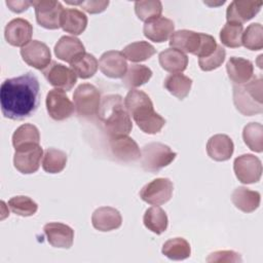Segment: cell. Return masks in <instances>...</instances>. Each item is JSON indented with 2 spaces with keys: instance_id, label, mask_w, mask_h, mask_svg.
I'll return each mask as SVG.
<instances>
[{
  "instance_id": "1",
  "label": "cell",
  "mask_w": 263,
  "mask_h": 263,
  "mask_svg": "<svg viewBox=\"0 0 263 263\" xmlns=\"http://www.w3.org/2000/svg\"><path fill=\"white\" fill-rule=\"evenodd\" d=\"M39 81L32 72L6 79L0 87V105L4 117L23 120L30 117L39 105Z\"/></svg>"
},
{
  "instance_id": "2",
  "label": "cell",
  "mask_w": 263,
  "mask_h": 263,
  "mask_svg": "<svg viewBox=\"0 0 263 263\" xmlns=\"http://www.w3.org/2000/svg\"><path fill=\"white\" fill-rule=\"evenodd\" d=\"M124 105L134 121L145 134H157L164 126L165 119L154 111L153 103L146 92L130 89L124 98Z\"/></svg>"
},
{
  "instance_id": "3",
  "label": "cell",
  "mask_w": 263,
  "mask_h": 263,
  "mask_svg": "<svg viewBox=\"0 0 263 263\" xmlns=\"http://www.w3.org/2000/svg\"><path fill=\"white\" fill-rule=\"evenodd\" d=\"M98 117L110 137L128 135L132 132L130 115L119 95H108L102 99Z\"/></svg>"
},
{
  "instance_id": "4",
  "label": "cell",
  "mask_w": 263,
  "mask_h": 263,
  "mask_svg": "<svg viewBox=\"0 0 263 263\" xmlns=\"http://www.w3.org/2000/svg\"><path fill=\"white\" fill-rule=\"evenodd\" d=\"M262 78L255 77L249 82L233 86V103L235 108L246 116L262 113Z\"/></svg>"
},
{
  "instance_id": "5",
  "label": "cell",
  "mask_w": 263,
  "mask_h": 263,
  "mask_svg": "<svg viewBox=\"0 0 263 263\" xmlns=\"http://www.w3.org/2000/svg\"><path fill=\"white\" fill-rule=\"evenodd\" d=\"M177 153L167 145L159 142L146 144L141 151V163L146 172L157 173L162 167L171 164Z\"/></svg>"
},
{
  "instance_id": "6",
  "label": "cell",
  "mask_w": 263,
  "mask_h": 263,
  "mask_svg": "<svg viewBox=\"0 0 263 263\" xmlns=\"http://www.w3.org/2000/svg\"><path fill=\"white\" fill-rule=\"evenodd\" d=\"M73 103L79 116L91 117L99 112L101 95L99 89L90 83H82L73 93Z\"/></svg>"
},
{
  "instance_id": "7",
  "label": "cell",
  "mask_w": 263,
  "mask_h": 263,
  "mask_svg": "<svg viewBox=\"0 0 263 263\" xmlns=\"http://www.w3.org/2000/svg\"><path fill=\"white\" fill-rule=\"evenodd\" d=\"M32 5L35 8L36 21L41 27L49 30L61 27V16L65 8L60 1L37 0L32 1Z\"/></svg>"
},
{
  "instance_id": "8",
  "label": "cell",
  "mask_w": 263,
  "mask_h": 263,
  "mask_svg": "<svg viewBox=\"0 0 263 263\" xmlns=\"http://www.w3.org/2000/svg\"><path fill=\"white\" fill-rule=\"evenodd\" d=\"M174 185L167 178H157L146 184L140 191V197L152 205L167 202L173 195Z\"/></svg>"
},
{
  "instance_id": "9",
  "label": "cell",
  "mask_w": 263,
  "mask_h": 263,
  "mask_svg": "<svg viewBox=\"0 0 263 263\" xmlns=\"http://www.w3.org/2000/svg\"><path fill=\"white\" fill-rule=\"evenodd\" d=\"M46 110L48 115L57 121L65 120L71 117L74 113L75 107L65 90L53 88L46 95Z\"/></svg>"
},
{
  "instance_id": "10",
  "label": "cell",
  "mask_w": 263,
  "mask_h": 263,
  "mask_svg": "<svg viewBox=\"0 0 263 263\" xmlns=\"http://www.w3.org/2000/svg\"><path fill=\"white\" fill-rule=\"evenodd\" d=\"M233 170L236 178L243 184L257 183L261 179V160L253 154H242L234 159Z\"/></svg>"
},
{
  "instance_id": "11",
  "label": "cell",
  "mask_w": 263,
  "mask_h": 263,
  "mask_svg": "<svg viewBox=\"0 0 263 263\" xmlns=\"http://www.w3.org/2000/svg\"><path fill=\"white\" fill-rule=\"evenodd\" d=\"M42 156L43 150L39 144L16 149L13 155L14 167L22 174H33L38 171Z\"/></svg>"
},
{
  "instance_id": "12",
  "label": "cell",
  "mask_w": 263,
  "mask_h": 263,
  "mask_svg": "<svg viewBox=\"0 0 263 263\" xmlns=\"http://www.w3.org/2000/svg\"><path fill=\"white\" fill-rule=\"evenodd\" d=\"M21 55L29 66L41 71L46 69L51 61L49 47L39 40H31L22 47Z\"/></svg>"
},
{
  "instance_id": "13",
  "label": "cell",
  "mask_w": 263,
  "mask_h": 263,
  "mask_svg": "<svg viewBox=\"0 0 263 263\" xmlns=\"http://www.w3.org/2000/svg\"><path fill=\"white\" fill-rule=\"evenodd\" d=\"M42 72L48 83L59 89L69 91L77 82V75L75 72L71 68L57 62H52L51 65Z\"/></svg>"
},
{
  "instance_id": "14",
  "label": "cell",
  "mask_w": 263,
  "mask_h": 263,
  "mask_svg": "<svg viewBox=\"0 0 263 263\" xmlns=\"http://www.w3.org/2000/svg\"><path fill=\"white\" fill-rule=\"evenodd\" d=\"M261 0H233L227 7V23L240 24L253 18L261 9Z\"/></svg>"
},
{
  "instance_id": "15",
  "label": "cell",
  "mask_w": 263,
  "mask_h": 263,
  "mask_svg": "<svg viewBox=\"0 0 263 263\" xmlns=\"http://www.w3.org/2000/svg\"><path fill=\"white\" fill-rule=\"evenodd\" d=\"M109 147L113 156L118 160L132 162L141 158V150L137 142L127 135L110 137Z\"/></svg>"
},
{
  "instance_id": "16",
  "label": "cell",
  "mask_w": 263,
  "mask_h": 263,
  "mask_svg": "<svg viewBox=\"0 0 263 263\" xmlns=\"http://www.w3.org/2000/svg\"><path fill=\"white\" fill-rule=\"evenodd\" d=\"M33 27L25 18L16 17L11 20L4 29V37L12 46L24 47L31 41Z\"/></svg>"
},
{
  "instance_id": "17",
  "label": "cell",
  "mask_w": 263,
  "mask_h": 263,
  "mask_svg": "<svg viewBox=\"0 0 263 263\" xmlns=\"http://www.w3.org/2000/svg\"><path fill=\"white\" fill-rule=\"evenodd\" d=\"M99 68L107 77L121 78L127 71V62L122 51L108 50L101 55Z\"/></svg>"
},
{
  "instance_id": "18",
  "label": "cell",
  "mask_w": 263,
  "mask_h": 263,
  "mask_svg": "<svg viewBox=\"0 0 263 263\" xmlns=\"http://www.w3.org/2000/svg\"><path fill=\"white\" fill-rule=\"evenodd\" d=\"M43 231L47 241L54 248L69 249L73 245L74 230L66 224L50 222L44 225Z\"/></svg>"
},
{
  "instance_id": "19",
  "label": "cell",
  "mask_w": 263,
  "mask_h": 263,
  "mask_svg": "<svg viewBox=\"0 0 263 263\" xmlns=\"http://www.w3.org/2000/svg\"><path fill=\"white\" fill-rule=\"evenodd\" d=\"M174 30V22L164 16H159L157 18L146 22L143 27V33L145 37L157 43L166 41L175 32Z\"/></svg>"
},
{
  "instance_id": "20",
  "label": "cell",
  "mask_w": 263,
  "mask_h": 263,
  "mask_svg": "<svg viewBox=\"0 0 263 263\" xmlns=\"http://www.w3.org/2000/svg\"><path fill=\"white\" fill-rule=\"evenodd\" d=\"M91 224L97 230L107 232L119 228L122 224V217L114 208L101 206L92 213Z\"/></svg>"
},
{
  "instance_id": "21",
  "label": "cell",
  "mask_w": 263,
  "mask_h": 263,
  "mask_svg": "<svg viewBox=\"0 0 263 263\" xmlns=\"http://www.w3.org/2000/svg\"><path fill=\"white\" fill-rule=\"evenodd\" d=\"M226 71L229 79L235 85H241L253 78L254 66L250 60L231 57L226 64Z\"/></svg>"
},
{
  "instance_id": "22",
  "label": "cell",
  "mask_w": 263,
  "mask_h": 263,
  "mask_svg": "<svg viewBox=\"0 0 263 263\" xmlns=\"http://www.w3.org/2000/svg\"><path fill=\"white\" fill-rule=\"evenodd\" d=\"M234 145L232 140L224 134L212 136L206 143L208 155L216 161H226L233 154Z\"/></svg>"
},
{
  "instance_id": "23",
  "label": "cell",
  "mask_w": 263,
  "mask_h": 263,
  "mask_svg": "<svg viewBox=\"0 0 263 263\" xmlns=\"http://www.w3.org/2000/svg\"><path fill=\"white\" fill-rule=\"evenodd\" d=\"M84 52L83 43L75 36H62L54 45L55 57L69 64Z\"/></svg>"
},
{
  "instance_id": "24",
  "label": "cell",
  "mask_w": 263,
  "mask_h": 263,
  "mask_svg": "<svg viewBox=\"0 0 263 263\" xmlns=\"http://www.w3.org/2000/svg\"><path fill=\"white\" fill-rule=\"evenodd\" d=\"M200 45V33L191 30H178L170 37V46L182 52L195 55Z\"/></svg>"
},
{
  "instance_id": "25",
  "label": "cell",
  "mask_w": 263,
  "mask_h": 263,
  "mask_svg": "<svg viewBox=\"0 0 263 263\" xmlns=\"http://www.w3.org/2000/svg\"><path fill=\"white\" fill-rule=\"evenodd\" d=\"M158 61L161 68L172 74L182 73L188 65L186 53L172 47L162 50L158 55Z\"/></svg>"
},
{
  "instance_id": "26",
  "label": "cell",
  "mask_w": 263,
  "mask_h": 263,
  "mask_svg": "<svg viewBox=\"0 0 263 263\" xmlns=\"http://www.w3.org/2000/svg\"><path fill=\"white\" fill-rule=\"evenodd\" d=\"M87 26V16L84 12L77 8L64 9L61 16V27L67 33L72 35H80Z\"/></svg>"
},
{
  "instance_id": "27",
  "label": "cell",
  "mask_w": 263,
  "mask_h": 263,
  "mask_svg": "<svg viewBox=\"0 0 263 263\" xmlns=\"http://www.w3.org/2000/svg\"><path fill=\"white\" fill-rule=\"evenodd\" d=\"M233 204L243 213H252L260 205L261 195L258 191L251 190L247 187H237L231 195Z\"/></svg>"
},
{
  "instance_id": "28",
  "label": "cell",
  "mask_w": 263,
  "mask_h": 263,
  "mask_svg": "<svg viewBox=\"0 0 263 263\" xmlns=\"http://www.w3.org/2000/svg\"><path fill=\"white\" fill-rule=\"evenodd\" d=\"M192 85V79L182 73H175L168 75L163 82L164 88L179 100L185 99Z\"/></svg>"
},
{
  "instance_id": "29",
  "label": "cell",
  "mask_w": 263,
  "mask_h": 263,
  "mask_svg": "<svg viewBox=\"0 0 263 263\" xmlns=\"http://www.w3.org/2000/svg\"><path fill=\"white\" fill-rule=\"evenodd\" d=\"M40 142V134L37 126L31 123L20 125L12 135V145L14 149L30 145H38Z\"/></svg>"
},
{
  "instance_id": "30",
  "label": "cell",
  "mask_w": 263,
  "mask_h": 263,
  "mask_svg": "<svg viewBox=\"0 0 263 263\" xmlns=\"http://www.w3.org/2000/svg\"><path fill=\"white\" fill-rule=\"evenodd\" d=\"M152 77V71L145 65L140 64H132L127 67V71L125 75L122 77V83L134 89L135 87H139L150 80Z\"/></svg>"
},
{
  "instance_id": "31",
  "label": "cell",
  "mask_w": 263,
  "mask_h": 263,
  "mask_svg": "<svg viewBox=\"0 0 263 263\" xmlns=\"http://www.w3.org/2000/svg\"><path fill=\"white\" fill-rule=\"evenodd\" d=\"M143 222L146 228L156 234L164 232L168 225V219L166 213L159 206H152L146 210Z\"/></svg>"
},
{
  "instance_id": "32",
  "label": "cell",
  "mask_w": 263,
  "mask_h": 263,
  "mask_svg": "<svg viewBox=\"0 0 263 263\" xmlns=\"http://www.w3.org/2000/svg\"><path fill=\"white\" fill-rule=\"evenodd\" d=\"M162 254L171 260L180 261L190 257L191 248L189 242L183 237H175L166 240L161 250Z\"/></svg>"
},
{
  "instance_id": "33",
  "label": "cell",
  "mask_w": 263,
  "mask_h": 263,
  "mask_svg": "<svg viewBox=\"0 0 263 263\" xmlns=\"http://www.w3.org/2000/svg\"><path fill=\"white\" fill-rule=\"evenodd\" d=\"M71 69L75 72L77 77L87 79L93 76L98 70L99 63L93 54L84 52L75 59L71 64Z\"/></svg>"
},
{
  "instance_id": "34",
  "label": "cell",
  "mask_w": 263,
  "mask_h": 263,
  "mask_svg": "<svg viewBox=\"0 0 263 263\" xmlns=\"http://www.w3.org/2000/svg\"><path fill=\"white\" fill-rule=\"evenodd\" d=\"M156 49L147 41H136L122 49L125 59L130 62H143L154 55Z\"/></svg>"
},
{
  "instance_id": "35",
  "label": "cell",
  "mask_w": 263,
  "mask_h": 263,
  "mask_svg": "<svg viewBox=\"0 0 263 263\" xmlns=\"http://www.w3.org/2000/svg\"><path fill=\"white\" fill-rule=\"evenodd\" d=\"M67 164V154L55 148L45 150L42 159V168L49 174L61 173Z\"/></svg>"
},
{
  "instance_id": "36",
  "label": "cell",
  "mask_w": 263,
  "mask_h": 263,
  "mask_svg": "<svg viewBox=\"0 0 263 263\" xmlns=\"http://www.w3.org/2000/svg\"><path fill=\"white\" fill-rule=\"evenodd\" d=\"M242 139L246 145L254 152L263 151V126L258 122L248 123L242 130Z\"/></svg>"
},
{
  "instance_id": "37",
  "label": "cell",
  "mask_w": 263,
  "mask_h": 263,
  "mask_svg": "<svg viewBox=\"0 0 263 263\" xmlns=\"http://www.w3.org/2000/svg\"><path fill=\"white\" fill-rule=\"evenodd\" d=\"M135 12L137 16L143 22L161 16L162 4L158 0H140L135 2Z\"/></svg>"
},
{
  "instance_id": "38",
  "label": "cell",
  "mask_w": 263,
  "mask_h": 263,
  "mask_svg": "<svg viewBox=\"0 0 263 263\" xmlns=\"http://www.w3.org/2000/svg\"><path fill=\"white\" fill-rule=\"evenodd\" d=\"M241 44L250 50L263 48V27L259 23H253L242 32Z\"/></svg>"
},
{
  "instance_id": "39",
  "label": "cell",
  "mask_w": 263,
  "mask_h": 263,
  "mask_svg": "<svg viewBox=\"0 0 263 263\" xmlns=\"http://www.w3.org/2000/svg\"><path fill=\"white\" fill-rule=\"evenodd\" d=\"M243 27L240 24L226 23L220 31V40L223 45L231 48L241 46Z\"/></svg>"
},
{
  "instance_id": "40",
  "label": "cell",
  "mask_w": 263,
  "mask_h": 263,
  "mask_svg": "<svg viewBox=\"0 0 263 263\" xmlns=\"http://www.w3.org/2000/svg\"><path fill=\"white\" fill-rule=\"evenodd\" d=\"M8 206L12 213L22 217L33 216L38 210V204L32 198L25 195L11 197L8 200Z\"/></svg>"
},
{
  "instance_id": "41",
  "label": "cell",
  "mask_w": 263,
  "mask_h": 263,
  "mask_svg": "<svg viewBox=\"0 0 263 263\" xmlns=\"http://www.w3.org/2000/svg\"><path fill=\"white\" fill-rule=\"evenodd\" d=\"M226 57L225 48L222 45H217L216 50L209 57L199 58L198 65L202 71H212L219 68Z\"/></svg>"
},
{
  "instance_id": "42",
  "label": "cell",
  "mask_w": 263,
  "mask_h": 263,
  "mask_svg": "<svg viewBox=\"0 0 263 263\" xmlns=\"http://www.w3.org/2000/svg\"><path fill=\"white\" fill-rule=\"evenodd\" d=\"M217 45L218 44L213 36L205 33H200V45L195 55L198 58L209 57L216 50Z\"/></svg>"
},
{
  "instance_id": "43",
  "label": "cell",
  "mask_w": 263,
  "mask_h": 263,
  "mask_svg": "<svg viewBox=\"0 0 263 263\" xmlns=\"http://www.w3.org/2000/svg\"><path fill=\"white\" fill-rule=\"evenodd\" d=\"M206 262H241V257L234 251H217L209 255Z\"/></svg>"
},
{
  "instance_id": "44",
  "label": "cell",
  "mask_w": 263,
  "mask_h": 263,
  "mask_svg": "<svg viewBox=\"0 0 263 263\" xmlns=\"http://www.w3.org/2000/svg\"><path fill=\"white\" fill-rule=\"evenodd\" d=\"M109 5L108 0H87L81 1L79 6L88 13H100Z\"/></svg>"
},
{
  "instance_id": "45",
  "label": "cell",
  "mask_w": 263,
  "mask_h": 263,
  "mask_svg": "<svg viewBox=\"0 0 263 263\" xmlns=\"http://www.w3.org/2000/svg\"><path fill=\"white\" fill-rule=\"evenodd\" d=\"M6 5L13 12H23L26 11L31 5L32 1H24V0H6Z\"/></svg>"
}]
</instances>
